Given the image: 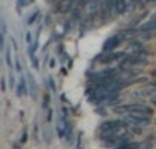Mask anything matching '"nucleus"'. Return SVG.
<instances>
[{"mask_svg":"<svg viewBox=\"0 0 156 149\" xmlns=\"http://www.w3.org/2000/svg\"><path fill=\"white\" fill-rule=\"evenodd\" d=\"M114 111L116 114H145L151 115L152 108L143 103H130V104H121V106L114 107Z\"/></svg>","mask_w":156,"mask_h":149,"instance_id":"f257e3e1","label":"nucleus"},{"mask_svg":"<svg viewBox=\"0 0 156 149\" xmlns=\"http://www.w3.org/2000/svg\"><path fill=\"white\" fill-rule=\"evenodd\" d=\"M148 64V56L140 54H130L126 55L119 63V68H133V67H141V66Z\"/></svg>","mask_w":156,"mask_h":149,"instance_id":"f03ea898","label":"nucleus"},{"mask_svg":"<svg viewBox=\"0 0 156 149\" xmlns=\"http://www.w3.org/2000/svg\"><path fill=\"white\" fill-rule=\"evenodd\" d=\"M129 123L127 120L121 119H111L105 120L100 125V131H118V133H127Z\"/></svg>","mask_w":156,"mask_h":149,"instance_id":"7ed1b4c3","label":"nucleus"},{"mask_svg":"<svg viewBox=\"0 0 156 149\" xmlns=\"http://www.w3.org/2000/svg\"><path fill=\"white\" fill-rule=\"evenodd\" d=\"M115 11V0H101V11H100V19L103 23L114 19Z\"/></svg>","mask_w":156,"mask_h":149,"instance_id":"20e7f679","label":"nucleus"},{"mask_svg":"<svg viewBox=\"0 0 156 149\" xmlns=\"http://www.w3.org/2000/svg\"><path fill=\"white\" fill-rule=\"evenodd\" d=\"M126 56L125 52H115V51H104L103 54L97 55L96 60L99 63H103V64H107V63H112L116 62V60H122Z\"/></svg>","mask_w":156,"mask_h":149,"instance_id":"39448f33","label":"nucleus"},{"mask_svg":"<svg viewBox=\"0 0 156 149\" xmlns=\"http://www.w3.org/2000/svg\"><path fill=\"white\" fill-rule=\"evenodd\" d=\"M100 11H101V2L99 0H89L88 3V19L90 23H93L94 19L100 18Z\"/></svg>","mask_w":156,"mask_h":149,"instance_id":"423d86ee","label":"nucleus"},{"mask_svg":"<svg viewBox=\"0 0 156 149\" xmlns=\"http://www.w3.org/2000/svg\"><path fill=\"white\" fill-rule=\"evenodd\" d=\"M127 123L132 126H147L151 123V118L149 115H145V114H129L126 118Z\"/></svg>","mask_w":156,"mask_h":149,"instance_id":"0eeeda50","label":"nucleus"},{"mask_svg":"<svg viewBox=\"0 0 156 149\" xmlns=\"http://www.w3.org/2000/svg\"><path fill=\"white\" fill-rule=\"evenodd\" d=\"M122 37L121 34H114L111 37H108L107 40L103 44V51H115V48H118L122 43Z\"/></svg>","mask_w":156,"mask_h":149,"instance_id":"6e6552de","label":"nucleus"},{"mask_svg":"<svg viewBox=\"0 0 156 149\" xmlns=\"http://www.w3.org/2000/svg\"><path fill=\"white\" fill-rule=\"evenodd\" d=\"M129 51L132 54H140V55H145V56L151 55V51H148V48L141 41H132L129 44Z\"/></svg>","mask_w":156,"mask_h":149,"instance_id":"1a4fd4ad","label":"nucleus"},{"mask_svg":"<svg viewBox=\"0 0 156 149\" xmlns=\"http://www.w3.org/2000/svg\"><path fill=\"white\" fill-rule=\"evenodd\" d=\"M141 147L140 142H134V141H126L123 144H119L116 147H114L112 149H138Z\"/></svg>","mask_w":156,"mask_h":149,"instance_id":"9d476101","label":"nucleus"},{"mask_svg":"<svg viewBox=\"0 0 156 149\" xmlns=\"http://www.w3.org/2000/svg\"><path fill=\"white\" fill-rule=\"evenodd\" d=\"M115 11L118 15L127 11V0H115Z\"/></svg>","mask_w":156,"mask_h":149,"instance_id":"9b49d317","label":"nucleus"},{"mask_svg":"<svg viewBox=\"0 0 156 149\" xmlns=\"http://www.w3.org/2000/svg\"><path fill=\"white\" fill-rule=\"evenodd\" d=\"M140 30H152V32H156V14L154 15V18H152L151 21H148L144 25H141Z\"/></svg>","mask_w":156,"mask_h":149,"instance_id":"f8f14e48","label":"nucleus"},{"mask_svg":"<svg viewBox=\"0 0 156 149\" xmlns=\"http://www.w3.org/2000/svg\"><path fill=\"white\" fill-rule=\"evenodd\" d=\"M27 93V86H26V81L23 77H21L19 79V85H18V96H25Z\"/></svg>","mask_w":156,"mask_h":149,"instance_id":"ddd939ff","label":"nucleus"},{"mask_svg":"<svg viewBox=\"0 0 156 149\" xmlns=\"http://www.w3.org/2000/svg\"><path fill=\"white\" fill-rule=\"evenodd\" d=\"M65 136L67 137V141H71V137H73V126H71L70 120H67V119L65 120Z\"/></svg>","mask_w":156,"mask_h":149,"instance_id":"4468645a","label":"nucleus"},{"mask_svg":"<svg viewBox=\"0 0 156 149\" xmlns=\"http://www.w3.org/2000/svg\"><path fill=\"white\" fill-rule=\"evenodd\" d=\"M32 2H34V0H16V11H18V14H21L22 7L27 5L29 3H32Z\"/></svg>","mask_w":156,"mask_h":149,"instance_id":"2eb2a0df","label":"nucleus"},{"mask_svg":"<svg viewBox=\"0 0 156 149\" xmlns=\"http://www.w3.org/2000/svg\"><path fill=\"white\" fill-rule=\"evenodd\" d=\"M38 15H40V11H34V12L32 14V15L29 16V19H27V25H33L36 21H37V18H38Z\"/></svg>","mask_w":156,"mask_h":149,"instance_id":"dca6fc26","label":"nucleus"},{"mask_svg":"<svg viewBox=\"0 0 156 149\" xmlns=\"http://www.w3.org/2000/svg\"><path fill=\"white\" fill-rule=\"evenodd\" d=\"M5 63L10 68H12V62H11V52H10V48L5 49Z\"/></svg>","mask_w":156,"mask_h":149,"instance_id":"f3484780","label":"nucleus"},{"mask_svg":"<svg viewBox=\"0 0 156 149\" xmlns=\"http://www.w3.org/2000/svg\"><path fill=\"white\" fill-rule=\"evenodd\" d=\"M48 106H49V95L45 93L44 95V100H43V108H48Z\"/></svg>","mask_w":156,"mask_h":149,"instance_id":"a211bd4d","label":"nucleus"},{"mask_svg":"<svg viewBox=\"0 0 156 149\" xmlns=\"http://www.w3.org/2000/svg\"><path fill=\"white\" fill-rule=\"evenodd\" d=\"M26 43L29 44V45L32 44V33L30 32H26Z\"/></svg>","mask_w":156,"mask_h":149,"instance_id":"6ab92c4d","label":"nucleus"},{"mask_svg":"<svg viewBox=\"0 0 156 149\" xmlns=\"http://www.w3.org/2000/svg\"><path fill=\"white\" fill-rule=\"evenodd\" d=\"M15 86V82H14V75L10 74V88H14Z\"/></svg>","mask_w":156,"mask_h":149,"instance_id":"aec40b11","label":"nucleus"},{"mask_svg":"<svg viewBox=\"0 0 156 149\" xmlns=\"http://www.w3.org/2000/svg\"><path fill=\"white\" fill-rule=\"evenodd\" d=\"M26 136H27V131H26V129L23 130V137L21 138V144H25V141H26Z\"/></svg>","mask_w":156,"mask_h":149,"instance_id":"412c9836","label":"nucleus"},{"mask_svg":"<svg viewBox=\"0 0 156 149\" xmlns=\"http://www.w3.org/2000/svg\"><path fill=\"white\" fill-rule=\"evenodd\" d=\"M149 2H151V0H137V3L140 5H145L147 3H149Z\"/></svg>","mask_w":156,"mask_h":149,"instance_id":"4be33fe9","label":"nucleus"},{"mask_svg":"<svg viewBox=\"0 0 156 149\" xmlns=\"http://www.w3.org/2000/svg\"><path fill=\"white\" fill-rule=\"evenodd\" d=\"M15 66H16V71H21V64H19V59H15Z\"/></svg>","mask_w":156,"mask_h":149,"instance_id":"5701e85b","label":"nucleus"},{"mask_svg":"<svg viewBox=\"0 0 156 149\" xmlns=\"http://www.w3.org/2000/svg\"><path fill=\"white\" fill-rule=\"evenodd\" d=\"M51 119H52V109L49 108L48 109V118H47V120H48V122H51Z\"/></svg>","mask_w":156,"mask_h":149,"instance_id":"b1692460","label":"nucleus"},{"mask_svg":"<svg viewBox=\"0 0 156 149\" xmlns=\"http://www.w3.org/2000/svg\"><path fill=\"white\" fill-rule=\"evenodd\" d=\"M49 84H51V88L54 90H56V86H55V84H54V78H49Z\"/></svg>","mask_w":156,"mask_h":149,"instance_id":"393cba45","label":"nucleus"},{"mask_svg":"<svg viewBox=\"0 0 156 149\" xmlns=\"http://www.w3.org/2000/svg\"><path fill=\"white\" fill-rule=\"evenodd\" d=\"M151 103H152V104H154V106L156 107V95L151 96Z\"/></svg>","mask_w":156,"mask_h":149,"instance_id":"a878e982","label":"nucleus"},{"mask_svg":"<svg viewBox=\"0 0 156 149\" xmlns=\"http://www.w3.org/2000/svg\"><path fill=\"white\" fill-rule=\"evenodd\" d=\"M152 78L156 79V68H155V70H152Z\"/></svg>","mask_w":156,"mask_h":149,"instance_id":"bb28decb","label":"nucleus"},{"mask_svg":"<svg viewBox=\"0 0 156 149\" xmlns=\"http://www.w3.org/2000/svg\"><path fill=\"white\" fill-rule=\"evenodd\" d=\"M49 2H59V0H49Z\"/></svg>","mask_w":156,"mask_h":149,"instance_id":"cd10ccee","label":"nucleus"},{"mask_svg":"<svg viewBox=\"0 0 156 149\" xmlns=\"http://www.w3.org/2000/svg\"><path fill=\"white\" fill-rule=\"evenodd\" d=\"M152 84H155V85H156V79H155V81H154V82H152Z\"/></svg>","mask_w":156,"mask_h":149,"instance_id":"c85d7f7f","label":"nucleus"},{"mask_svg":"<svg viewBox=\"0 0 156 149\" xmlns=\"http://www.w3.org/2000/svg\"><path fill=\"white\" fill-rule=\"evenodd\" d=\"M151 2H154V3H156V0H151Z\"/></svg>","mask_w":156,"mask_h":149,"instance_id":"c756f323","label":"nucleus"}]
</instances>
